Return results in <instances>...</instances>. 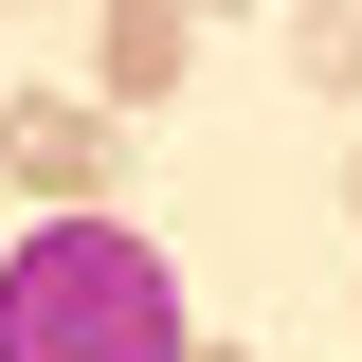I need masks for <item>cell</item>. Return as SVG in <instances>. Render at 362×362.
Segmentation results:
<instances>
[{"instance_id":"277c9868","label":"cell","mask_w":362,"mask_h":362,"mask_svg":"<svg viewBox=\"0 0 362 362\" xmlns=\"http://www.w3.org/2000/svg\"><path fill=\"white\" fill-rule=\"evenodd\" d=\"M290 73H308V90H362V0H308V18H290Z\"/></svg>"},{"instance_id":"7a4b0ae2","label":"cell","mask_w":362,"mask_h":362,"mask_svg":"<svg viewBox=\"0 0 362 362\" xmlns=\"http://www.w3.org/2000/svg\"><path fill=\"white\" fill-rule=\"evenodd\" d=\"M0 163H18V181H54V218H73V181L109 163V109H73V90H18V109H0Z\"/></svg>"},{"instance_id":"3957f363","label":"cell","mask_w":362,"mask_h":362,"mask_svg":"<svg viewBox=\"0 0 362 362\" xmlns=\"http://www.w3.org/2000/svg\"><path fill=\"white\" fill-rule=\"evenodd\" d=\"M199 54V0H109V109H163Z\"/></svg>"},{"instance_id":"6da1fadb","label":"cell","mask_w":362,"mask_h":362,"mask_svg":"<svg viewBox=\"0 0 362 362\" xmlns=\"http://www.w3.org/2000/svg\"><path fill=\"white\" fill-rule=\"evenodd\" d=\"M0 362H199L181 344V272L145 218L73 199V218L0 235Z\"/></svg>"},{"instance_id":"5b68a950","label":"cell","mask_w":362,"mask_h":362,"mask_svg":"<svg viewBox=\"0 0 362 362\" xmlns=\"http://www.w3.org/2000/svg\"><path fill=\"white\" fill-rule=\"evenodd\" d=\"M199 362H218V344H199Z\"/></svg>"}]
</instances>
